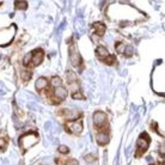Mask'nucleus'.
Here are the masks:
<instances>
[{"label": "nucleus", "mask_w": 165, "mask_h": 165, "mask_svg": "<svg viewBox=\"0 0 165 165\" xmlns=\"http://www.w3.org/2000/svg\"><path fill=\"white\" fill-rule=\"evenodd\" d=\"M44 57V52L42 49H35L31 52V60H30V65L28 67V70H31L34 67L41 65V62L43 61Z\"/></svg>", "instance_id": "6"}, {"label": "nucleus", "mask_w": 165, "mask_h": 165, "mask_svg": "<svg viewBox=\"0 0 165 165\" xmlns=\"http://www.w3.org/2000/svg\"><path fill=\"white\" fill-rule=\"evenodd\" d=\"M57 116H62L67 121H76L78 118L81 117V112H79L78 110H71V109H60L56 112Z\"/></svg>", "instance_id": "4"}, {"label": "nucleus", "mask_w": 165, "mask_h": 165, "mask_svg": "<svg viewBox=\"0 0 165 165\" xmlns=\"http://www.w3.org/2000/svg\"><path fill=\"white\" fill-rule=\"evenodd\" d=\"M31 74L32 72L31 70H24V71H22V79H23L24 81H29L30 80V78H31Z\"/></svg>", "instance_id": "13"}, {"label": "nucleus", "mask_w": 165, "mask_h": 165, "mask_svg": "<svg viewBox=\"0 0 165 165\" xmlns=\"http://www.w3.org/2000/svg\"><path fill=\"white\" fill-rule=\"evenodd\" d=\"M68 50H70V60H71L72 66L76 68H79V72H81L84 70V62H83V59L79 54L77 44L74 42H70V49Z\"/></svg>", "instance_id": "1"}, {"label": "nucleus", "mask_w": 165, "mask_h": 165, "mask_svg": "<svg viewBox=\"0 0 165 165\" xmlns=\"http://www.w3.org/2000/svg\"><path fill=\"white\" fill-rule=\"evenodd\" d=\"M84 159H85V162H87V163H92V162H94V157L92 154H87V156L84 157Z\"/></svg>", "instance_id": "21"}, {"label": "nucleus", "mask_w": 165, "mask_h": 165, "mask_svg": "<svg viewBox=\"0 0 165 165\" xmlns=\"http://www.w3.org/2000/svg\"><path fill=\"white\" fill-rule=\"evenodd\" d=\"M149 142H151V139H149V136L147 135L146 133H144L140 135V138H139V140L136 142V152H135V157L136 158H140L149 149Z\"/></svg>", "instance_id": "2"}, {"label": "nucleus", "mask_w": 165, "mask_h": 165, "mask_svg": "<svg viewBox=\"0 0 165 165\" xmlns=\"http://www.w3.org/2000/svg\"><path fill=\"white\" fill-rule=\"evenodd\" d=\"M65 131L68 134H79L83 132V118L80 117L76 121H67L65 123Z\"/></svg>", "instance_id": "3"}, {"label": "nucleus", "mask_w": 165, "mask_h": 165, "mask_svg": "<svg viewBox=\"0 0 165 165\" xmlns=\"http://www.w3.org/2000/svg\"><path fill=\"white\" fill-rule=\"evenodd\" d=\"M107 122V114H104L103 111H96L94 114V125L97 131H101L104 127L108 126Z\"/></svg>", "instance_id": "5"}, {"label": "nucleus", "mask_w": 165, "mask_h": 165, "mask_svg": "<svg viewBox=\"0 0 165 165\" xmlns=\"http://www.w3.org/2000/svg\"><path fill=\"white\" fill-rule=\"evenodd\" d=\"M35 86H36V90L43 91L44 89H47L48 87V80L46 78H43V77H41V78H39L37 80H36Z\"/></svg>", "instance_id": "10"}, {"label": "nucleus", "mask_w": 165, "mask_h": 165, "mask_svg": "<svg viewBox=\"0 0 165 165\" xmlns=\"http://www.w3.org/2000/svg\"><path fill=\"white\" fill-rule=\"evenodd\" d=\"M96 55H97V57H98L101 61H104L110 54H109V52L107 50V48L99 46V47H97V49H96Z\"/></svg>", "instance_id": "9"}, {"label": "nucleus", "mask_w": 165, "mask_h": 165, "mask_svg": "<svg viewBox=\"0 0 165 165\" xmlns=\"http://www.w3.org/2000/svg\"><path fill=\"white\" fill-rule=\"evenodd\" d=\"M50 86L52 89H56V87L62 86V80L60 77H53L50 79Z\"/></svg>", "instance_id": "12"}, {"label": "nucleus", "mask_w": 165, "mask_h": 165, "mask_svg": "<svg viewBox=\"0 0 165 165\" xmlns=\"http://www.w3.org/2000/svg\"><path fill=\"white\" fill-rule=\"evenodd\" d=\"M96 140H97V142L99 145H102V146L107 145L109 142V126L104 127L103 129L98 131L97 136H96Z\"/></svg>", "instance_id": "7"}, {"label": "nucleus", "mask_w": 165, "mask_h": 165, "mask_svg": "<svg viewBox=\"0 0 165 165\" xmlns=\"http://www.w3.org/2000/svg\"><path fill=\"white\" fill-rule=\"evenodd\" d=\"M7 144H8V139L6 136H1V138H0V149H1V151H5V149H6Z\"/></svg>", "instance_id": "15"}, {"label": "nucleus", "mask_w": 165, "mask_h": 165, "mask_svg": "<svg viewBox=\"0 0 165 165\" xmlns=\"http://www.w3.org/2000/svg\"><path fill=\"white\" fill-rule=\"evenodd\" d=\"M94 32L98 35V36H103L104 34H105V30H107V28H105V25L101 22H97V23L94 24Z\"/></svg>", "instance_id": "11"}, {"label": "nucleus", "mask_w": 165, "mask_h": 165, "mask_svg": "<svg viewBox=\"0 0 165 165\" xmlns=\"http://www.w3.org/2000/svg\"><path fill=\"white\" fill-rule=\"evenodd\" d=\"M115 61H116V57H115L114 55L110 54L109 56H108V57H107V59L103 61V62L107 63V65H109V66H111V65H114V63H115Z\"/></svg>", "instance_id": "16"}, {"label": "nucleus", "mask_w": 165, "mask_h": 165, "mask_svg": "<svg viewBox=\"0 0 165 165\" xmlns=\"http://www.w3.org/2000/svg\"><path fill=\"white\" fill-rule=\"evenodd\" d=\"M15 7L17 10H26L28 8V2L26 1H16L15 2Z\"/></svg>", "instance_id": "14"}, {"label": "nucleus", "mask_w": 165, "mask_h": 165, "mask_svg": "<svg viewBox=\"0 0 165 165\" xmlns=\"http://www.w3.org/2000/svg\"><path fill=\"white\" fill-rule=\"evenodd\" d=\"M125 49H126V47H125V44L122 42H117L116 43V50H117L118 53H125Z\"/></svg>", "instance_id": "19"}, {"label": "nucleus", "mask_w": 165, "mask_h": 165, "mask_svg": "<svg viewBox=\"0 0 165 165\" xmlns=\"http://www.w3.org/2000/svg\"><path fill=\"white\" fill-rule=\"evenodd\" d=\"M65 165H79V162L77 159H68Z\"/></svg>", "instance_id": "20"}, {"label": "nucleus", "mask_w": 165, "mask_h": 165, "mask_svg": "<svg viewBox=\"0 0 165 165\" xmlns=\"http://www.w3.org/2000/svg\"><path fill=\"white\" fill-rule=\"evenodd\" d=\"M67 94H68V92H67V90L62 86L53 89V96H54L55 98H57L59 101H61V102H62L63 99L67 97Z\"/></svg>", "instance_id": "8"}, {"label": "nucleus", "mask_w": 165, "mask_h": 165, "mask_svg": "<svg viewBox=\"0 0 165 165\" xmlns=\"http://www.w3.org/2000/svg\"><path fill=\"white\" fill-rule=\"evenodd\" d=\"M57 151H59L61 154H67V153L70 152V149H68L67 146H65V145H61V146H59Z\"/></svg>", "instance_id": "18"}, {"label": "nucleus", "mask_w": 165, "mask_h": 165, "mask_svg": "<svg viewBox=\"0 0 165 165\" xmlns=\"http://www.w3.org/2000/svg\"><path fill=\"white\" fill-rule=\"evenodd\" d=\"M66 162H67L66 157H56L55 158V163H56L57 165H65L66 164Z\"/></svg>", "instance_id": "17"}]
</instances>
